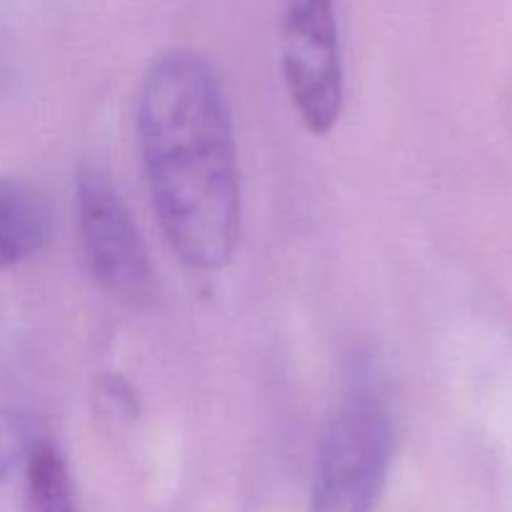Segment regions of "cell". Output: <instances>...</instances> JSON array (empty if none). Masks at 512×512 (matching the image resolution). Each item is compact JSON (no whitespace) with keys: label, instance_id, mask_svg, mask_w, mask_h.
I'll return each instance as SVG.
<instances>
[{"label":"cell","instance_id":"obj_6","mask_svg":"<svg viewBox=\"0 0 512 512\" xmlns=\"http://www.w3.org/2000/svg\"><path fill=\"white\" fill-rule=\"evenodd\" d=\"M25 512H80L68 463L50 440L35 438L25 453Z\"/></svg>","mask_w":512,"mask_h":512},{"label":"cell","instance_id":"obj_4","mask_svg":"<svg viewBox=\"0 0 512 512\" xmlns=\"http://www.w3.org/2000/svg\"><path fill=\"white\" fill-rule=\"evenodd\" d=\"M75 208L85 260L93 278L120 298H135L143 293L150 278L143 235L118 190L100 170H80Z\"/></svg>","mask_w":512,"mask_h":512},{"label":"cell","instance_id":"obj_1","mask_svg":"<svg viewBox=\"0 0 512 512\" xmlns=\"http://www.w3.org/2000/svg\"><path fill=\"white\" fill-rule=\"evenodd\" d=\"M150 198L173 253L218 270L240 235V175L228 98L213 65L190 50L150 63L135 105Z\"/></svg>","mask_w":512,"mask_h":512},{"label":"cell","instance_id":"obj_7","mask_svg":"<svg viewBox=\"0 0 512 512\" xmlns=\"http://www.w3.org/2000/svg\"><path fill=\"white\" fill-rule=\"evenodd\" d=\"M33 440V425L23 398L15 385L0 375V478L25 458Z\"/></svg>","mask_w":512,"mask_h":512},{"label":"cell","instance_id":"obj_5","mask_svg":"<svg viewBox=\"0 0 512 512\" xmlns=\"http://www.w3.org/2000/svg\"><path fill=\"white\" fill-rule=\"evenodd\" d=\"M48 205L33 185L0 178V270L38 253L48 240Z\"/></svg>","mask_w":512,"mask_h":512},{"label":"cell","instance_id":"obj_8","mask_svg":"<svg viewBox=\"0 0 512 512\" xmlns=\"http://www.w3.org/2000/svg\"><path fill=\"white\" fill-rule=\"evenodd\" d=\"M98 390L110 413L123 415V418H133L138 413V398H135L133 388L120 375H108V378L100 380Z\"/></svg>","mask_w":512,"mask_h":512},{"label":"cell","instance_id":"obj_2","mask_svg":"<svg viewBox=\"0 0 512 512\" xmlns=\"http://www.w3.org/2000/svg\"><path fill=\"white\" fill-rule=\"evenodd\" d=\"M393 445V415L383 393L368 383L353 385L320 438L308 512H375Z\"/></svg>","mask_w":512,"mask_h":512},{"label":"cell","instance_id":"obj_3","mask_svg":"<svg viewBox=\"0 0 512 512\" xmlns=\"http://www.w3.org/2000/svg\"><path fill=\"white\" fill-rule=\"evenodd\" d=\"M283 78L305 128L325 135L343 113L333 0H283Z\"/></svg>","mask_w":512,"mask_h":512}]
</instances>
